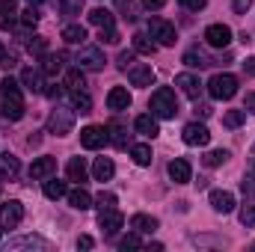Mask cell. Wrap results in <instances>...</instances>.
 <instances>
[{"instance_id":"cell-1","label":"cell","mask_w":255,"mask_h":252,"mask_svg":"<svg viewBox=\"0 0 255 252\" xmlns=\"http://www.w3.org/2000/svg\"><path fill=\"white\" fill-rule=\"evenodd\" d=\"M0 98H3V116L9 122L24 119V95H21V83L15 77L0 80Z\"/></svg>"},{"instance_id":"cell-2","label":"cell","mask_w":255,"mask_h":252,"mask_svg":"<svg viewBox=\"0 0 255 252\" xmlns=\"http://www.w3.org/2000/svg\"><path fill=\"white\" fill-rule=\"evenodd\" d=\"M148 107H151V113H154L157 119H175V113H178V98H175V92H172L169 86H160V89L151 92Z\"/></svg>"},{"instance_id":"cell-3","label":"cell","mask_w":255,"mask_h":252,"mask_svg":"<svg viewBox=\"0 0 255 252\" xmlns=\"http://www.w3.org/2000/svg\"><path fill=\"white\" fill-rule=\"evenodd\" d=\"M238 92V77L235 74H214L208 80V95L214 101H229Z\"/></svg>"},{"instance_id":"cell-4","label":"cell","mask_w":255,"mask_h":252,"mask_svg":"<svg viewBox=\"0 0 255 252\" xmlns=\"http://www.w3.org/2000/svg\"><path fill=\"white\" fill-rule=\"evenodd\" d=\"M48 133H57V136H68L71 133V127H74V110H68V107H54L51 110V116H48Z\"/></svg>"},{"instance_id":"cell-5","label":"cell","mask_w":255,"mask_h":252,"mask_svg":"<svg viewBox=\"0 0 255 252\" xmlns=\"http://www.w3.org/2000/svg\"><path fill=\"white\" fill-rule=\"evenodd\" d=\"M148 36H151L160 48H172V45L178 42L175 27H172L169 21H163V18H151V21H148Z\"/></svg>"},{"instance_id":"cell-6","label":"cell","mask_w":255,"mask_h":252,"mask_svg":"<svg viewBox=\"0 0 255 252\" xmlns=\"http://www.w3.org/2000/svg\"><path fill=\"white\" fill-rule=\"evenodd\" d=\"M74 63H77V68H83V71H101L107 60H104L101 48H95V45H80Z\"/></svg>"},{"instance_id":"cell-7","label":"cell","mask_w":255,"mask_h":252,"mask_svg":"<svg viewBox=\"0 0 255 252\" xmlns=\"http://www.w3.org/2000/svg\"><path fill=\"white\" fill-rule=\"evenodd\" d=\"M21 220H24V205L18 199L0 202V229H15L21 226Z\"/></svg>"},{"instance_id":"cell-8","label":"cell","mask_w":255,"mask_h":252,"mask_svg":"<svg viewBox=\"0 0 255 252\" xmlns=\"http://www.w3.org/2000/svg\"><path fill=\"white\" fill-rule=\"evenodd\" d=\"M104 142H107V127L104 125H86L80 130V145H83V148L98 151Z\"/></svg>"},{"instance_id":"cell-9","label":"cell","mask_w":255,"mask_h":252,"mask_svg":"<svg viewBox=\"0 0 255 252\" xmlns=\"http://www.w3.org/2000/svg\"><path fill=\"white\" fill-rule=\"evenodd\" d=\"M205 42L211 45V48H229L232 45V27L229 24H211L208 30H205Z\"/></svg>"},{"instance_id":"cell-10","label":"cell","mask_w":255,"mask_h":252,"mask_svg":"<svg viewBox=\"0 0 255 252\" xmlns=\"http://www.w3.org/2000/svg\"><path fill=\"white\" fill-rule=\"evenodd\" d=\"M181 139L187 145H208L211 142V130L202 125V122H190V125H184V130H181Z\"/></svg>"},{"instance_id":"cell-11","label":"cell","mask_w":255,"mask_h":252,"mask_svg":"<svg viewBox=\"0 0 255 252\" xmlns=\"http://www.w3.org/2000/svg\"><path fill=\"white\" fill-rule=\"evenodd\" d=\"M175 86H178L187 98H193V101H196V98L202 95V89H205V83H202L196 74H190V71H181V74L175 77Z\"/></svg>"},{"instance_id":"cell-12","label":"cell","mask_w":255,"mask_h":252,"mask_svg":"<svg viewBox=\"0 0 255 252\" xmlns=\"http://www.w3.org/2000/svg\"><path fill=\"white\" fill-rule=\"evenodd\" d=\"M9 250H39V252H51V241L39 238V235H24V238H15L9 241Z\"/></svg>"},{"instance_id":"cell-13","label":"cell","mask_w":255,"mask_h":252,"mask_svg":"<svg viewBox=\"0 0 255 252\" xmlns=\"http://www.w3.org/2000/svg\"><path fill=\"white\" fill-rule=\"evenodd\" d=\"M125 74H128V80H130L133 86H151V83H154V68L145 65V63H133Z\"/></svg>"},{"instance_id":"cell-14","label":"cell","mask_w":255,"mask_h":252,"mask_svg":"<svg viewBox=\"0 0 255 252\" xmlns=\"http://www.w3.org/2000/svg\"><path fill=\"white\" fill-rule=\"evenodd\" d=\"M133 130H136L139 136H145V139H154V136L160 133L157 116H154V113H142V116H136V119H133Z\"/></svg>"},{"instance_id":"cell-15","label":"cell","mask_w":255,"mask_h":252,"mask_svg":"<svg viewBox=\"0 0 255 252\" xmlns=\"http://www.w3.org/2000/svg\"><path fill=\"white\" fill-rule=\"evenodd\" d=\"M122 223H125V217L116 211V208H107V211H98V226L104 229V235H116L119 229H122Z\"/></svg>"},{"instance_id":"cell-16","label":"cell","mask_w":255,"mask_h":252,"mask_svg":"<svg viewBox=\"0 0 255 252\" xmlns=\"http://www.w3.org/2000/svg\"><path fill=\"white\" fill-rule=\"evenodd\" d=\"M208 202H211V208H214L217 214H232V211H235V196H232L229 190H211Z\"/></svg>"},{"instance_id":"cell-17","label":"cell","mask_w":255,"mask_h":252,"mask_svg":"<svg viewBox=\"0 0 255 252\" xmlns=\"http://www.w3.org/2000/svg\"><path fill=\"white\" fill-rule=\"evenodd\" d=\"M169 178H172L175 184H190V181H193L190 163H187L184 157H175V160H169Z\"/></svg>"},{"instance_id":"cell-18","label":"cell","mask_w":255,"mask_h":252,"mask_svg":"<svg viewBox=\"0 0 255 252\" xmlns=\"http://www.w3.org/2000/svg\"><path fill=\"white\" fill-rule=\"evenodd\" d=\"M57 172V160L54 157H39V160H33V166H30V178L33 181H45V178H51Z\"/></svg>"},{"instance_id":"cell-19","label":"cell","mask_w":255,"mask_h":252,"mask_svg":"<svg viewBox=\"0 0 255 252\" xmlns=\"http://www.w3.org/2000/svg\"><path fill=\"white\" fill-rule=\"evenodd\" d=\"M21 86H24L27 92H45L42 71H39V68H33V65H27V68L21 71Z\"/></svg>"},{"instance_id":"cell-20","label":"cell","mask_w":255,"mask_h":252,"mask_svg":"<svg viewBox=\"0 0 255 252\" xmlns=\"http://www.w3.org/2000/svg\"><path fill=\"white\" fill-rule=\"evenodd\" d=\"M130 101H133V98H130V92H128L125 86H113V89L107 92V107L116 110V113H119V110H128Z\"/></svg>"},{"instance_id":"cell-21","label":"cell","mask_w":255,"mask_h":252,"mask_svg":"<svg viewBox=\"0 0 255 252\" xmlns=\"http://www.w3.org/2000/svg\"><path fill=\"white\" fill-rule=\"evenodd\" d=\"M21 172V160L15 154H0V181H12Z\"/></svg>"},{"instance_id":"cell-22","label":"cell","mask_w":255,"mask_h":252,"mask_svg":"<svg viewBox=\"0 0 255 252\" xmlns=\"http://www.w3.org/2000/svg\"><path fill=\"white\" fill-rule=\"evenodd\" d=\"M157 217H148V214H133L130 217V229L133 232H139V235H151V232H157Z\"/></svg>"},{"instance_id":"cell-23","label":"cell","mask_w":255,"mask_h":252,"mask_svg":"<svg viewBox=\"0 0 255 252\" xmlns=\"http://www.w3.org/2000/svg\"><path fill=\"white\" fill-rule=\"evenodd\" d=\"M92 175H95V181H110V178L116 175L113 160H110V157H95V163H92Z\"/></svg>"},{"instance_id":"cell-24","label":"cell","mask_w":255,"mask_h":252,"mask_svg":"<svg viewBox=\"0 0 255 252\" xmlns=\"http://www.w3.org/2000/svg\"><path fill=\"white\" fill-rule=\"evenodd\" d=\"M184 63L190 65V68H208V65H214V60H211V57H208L199 45H193L190 51L184 54Z\"/></svg>"},{"instance_id":"cell-25","label":"cell","mask_w":255,"mask_h":252,"mask_svg":"<svg viewBox=\"0 0 255 252\" xmlns=\"http://www.w3.org/2000/svg\"><path fill=\"white\" fill-rule=\"evenodd\" d=\"M65 175H68V181L83 184V181H86V160H83V157H71L68 166H65Z\"/></svg>"},{"instance_id":"cell-26","label":"cell","mask_w":255,"mask_h":252,"mask_svg":"<svg viewBox=\"0 0 255 252\" xmlns=\"http://www.w3.org/2000/svg\"><path fill=\"white\" fill-rule=\"evenodd\" d=\"M125 133H128V127L122 125V122H116V119H113V122L107 125V142H113L116 148H125V145H128Z\"/></svg>"},{"instance_id":"cell-27","label":"cell","mask_w":255,"mask_h":252,"mask_svg":"<svg viewBox=\"0 0 255 252\" xmlns=\"http://www.w3.org/2000/svg\"><path fill=\"white\" fill-rule=\"evenodd\" d=\"M130 157H133V163H136V166H151V160H154L151 145H145V142L130 145Z\"/></svg>"},{"instance_id":"cell-28","label":"cell","mask_w":255,"mask_h":252,"mask_svg":"<svg viewBox=\"0 0 255 252\" xmlns=\"http://www.w3.org/2000/svg\"><path fill=\"white\" fill-rule=\"evenodd\" d=\"M68 205H71L74 211H89V208H92V196L83 187H77V190L68 193Z\"/></svg>"},{"instance_id":"cell-29","label":"cell","mask_w":255,"mask_h":252,"mask_svg":"<svg viewBox=\"0 0 255 252\" xmlns=\"http://www.w3.org/2000/svg\"><path fill=\"white\" fill-rule=\"evenodd\" d=\"M133 51L142 54V57H151V54L157 51V42H154L151 36H145V33H136V36H133Z\"/></svg>"},{"instance_id":"cell-30","label":"cell","mask_w":255,"mask_h":252,"mask_svg":"<svg viewBox=\"0 0 255 252\" xmlns=\"http://www.w3.org/2000/svg\"><path fill=\"white\" fill-rule=\"evenodd\" d=\"M68 101H71V107L80 110V113H89V110H92V98H89L83 89H68Z\"/></svg>"},{"instance_id":"cell-31","label":"cell","mask_w":255,"mask_h":252,"mask_svg":"<svg viewBox=\"0 0 255 252\" xmlns=\"http://www.w3.org/2000/svg\"><path fill=\"white\" fill-rule=\"evenodd\" d=\"M63 39L68 42V45H83V42H86V30H83L80 24H65Z\"/></svg>"},{"instance_id":"cell-32","label":"cell","mask_w":255,"mask_h":252,"mask_svg":"<svg viewBox=\"0 0 255 252\" xmlns=\"http://www.w3.org/2000/svg\"><path fill=\"white\" fill-rule=\"evenodd\" d=\"M229 157H232V151H229V148H214V151H208V154L202 157V163H205L208 169H214V166H223Z\"/></svg>"},{"instance_id":"cell-33","label":"cell","mask_w":255,"mask_h":252,"mask_svg":"<svg viewBox=\"0 0 255 252\" xmlns=\"http://www.w3.org/2000/svg\"><path fill=\"white\" fill-rule=\"evenodd\" d=\"M45 196H48V199H54V202H57V199H63V196H68V187H65V181H57V178H45Z\"/></svg>"},{"instance_id":"cell-34","label":"cell","mask_w":255,"mask_h":252,"mask_svg":"<svg viewBox=\"0 0 255 252\" xmlns=\"http://www.w3.org/2000/svg\"><path fill=\"white\" fill-rule=\"evenodd\" d=\"M89 24H95V27H113V12L98 6V9L89 12Z\"/></svg>"},{"instance_id":"cell-35","label":"cell","mask_w":255,"mask_h":252,"mask_svg":"<svg viewBox=\"0 0 255 252\" xmlns=\"http://www.w3.org/2000/svg\"><path fill=\"white\" fill-rule=\"evenodd\" d=\"M63 60H65V54H45V60H42V71H45V74H57V71H63Z\"/></svg>"},{"instance_id":"cell-36","label":"cell","mask_w":255,"mask_h":252,"mask_svg":"<svg viewBox=\"0 0 255 252\" xmlns=\"http://www.w3.org/2000/svg\"><path fill=\"white\" fill-rule=\"evenodd\" d=\"M86 80H83V68H68L65 71V89H83Z\"/></svg>"},{"instance_id":"cell-37","label":"cell","mask_w":255,"mask_h":252,"mask_svg":"<svg viewBox=\"0 0 255 252\" xmlns=\"http://www.w3.org/2000/svg\"><path fill=\"white\" fill-rule=\"evenodd\" d=\"M241 223L244 226H255V196H247V202H244V208H241Z\"/></svg>"},{"instance_id":"cell-38","label":"cell","mask_w":255,"mask_h":252,"mask_svg":"<svg viewBox=\"0 0 255 252\" xmlns=\"http://www.w3.org/2000/svg\"><path fill=\"white\" fill-rule=\"evenodd\" d=\"M60 12H63L65 18L80 15V12H83V0H60Z\"/></svg>"},{"instance_id":"cell-39","label":"cell","mask_w":255,"mask_h":252,"mask_svg":"<svg viewBox=\"0 0 255 252\" xmlns=\"http://www.w3.org/2000/svg\"><path fill=\"white\" fill-rule=\"evenodd\" d=\"M244 119H247V110H229V113L223 116V125L226 127H241Z\"/></svg>"},{"instance_id":"cell-40","label":"cell","mask_w":255,"mask_h":252,"mask_svg":"<svg viewBox=\"0 0 255 252\" xmlns=\"http://www.w3.org/2000/svg\"><path fill=\"white\" fill-rule=\"evenodd\" d=\"M95 208H98V211H107V208H116V196H113V193H104V190H101V193L95 196Z\"/></svg>"},{"instance_id":"cell-41","label":"cell","mask_w":255,"mask_h":252,"mask_svg":"<svg viewBox=\"0 0 255 252\" xmlns=\"http://www.w3.org/2000/svg\"><path fill=\"white\" fill-rule=\"evenodd\" d=\"M139 247H142V241H139V232H136V235H128V238H122V241H119V250H122V252L139 250Z\"/></svg>"},{"instance_id":"cell-42","label":"cell","mask_w":255,"mask_h":252,"mask_svg":"<svg viewBox=\"0 0 255 252\" xmlns=\"http://www.w3.org/2000/svg\"><path fill=\"white\" fill-rule=\"evenodd\" d=\"M133 63H136V51H122V54H119V60H116L119 71H128Z\"/></svg>"},{"instance_id":"cell-43","label":"cell","mask_w":255,"mask_h":252,"mask_svg":"<svg viewBox=\"0 0 255 252\" xmlns=\"http://www.w3.org/2000/svg\"><path fill=\"white\" fill-rule=\"evenodd\" d=\"M39 18H42V15H39V12H36L33 6L21 12V24H24V27H36V24H39Z\"/></svg>"},{"instance_id":"cell-44","label":"cell","mask_w":255,"mask_h":252,"mask_svg":"<svg viewBox=\"0 0 255 252\" xmlns=\"http://www.w3.org/2000/svg\"><path fill=\"white\" fill-rule=\"evenodd\" d=\"M15 9H0V30H9V27H15Z\"/></svg>"},{"instance_id":"cell-45","label":"cell","mask_w":255,"mask_h":252,"mask_svg":"<svg viewBox=\"0 0 255 252\" xmlns=\"http://www.w3.org/2000/svg\"><path fill=\"white\" fill-rule=\"evenodd\" d=\"M119 12H125V21H136V9H133V0H116Z\"/></svg>"},{"instance_id":"cell-46","label":"cell","mask_w":255,"mask_h":252,"mask_svg":"<svg viewBox=\"0 0 255 252\" xmlns=\"http://www.w3.org/2000/svg\"><path fill=\"white\" fill-rule=\"evenodd\" d=\"M101 42H104V45H116V42H119L116 27H101Z\"/></svg>"},{"instance_id":"cell-47","label":"cell","mask_w":255,"mask_h":252,"mask_svg":"<svg viewBox=\"0 0 255 252\" xmlns=\"http://www.w3.org/2000/svg\"><path fill=\"white\" fill-rule=\"evenodd\" d=\"M27 48H30V54H45V51H48V39L36 36V39H33L30 45H27Z\"/></svg>"},{"instance_id":"cell-48","label":"cell","mask_w":255,"mask_h":252,"mask_svg":"<svg viewBox=\"0 0 255 252\" xmlns=\"http://www.w3.org/2000/svg\"><path fill=\"white\" fill-rule=\"evenodd\" d=\"M178 3H181L187 12H199V9H205V6H208V0H178Z\"/></svg>"},{"instance_id":"cell-49","label":"cell","mask_w":255,"mask_h":252,"mask_svg":"<svg viewBox=\"0 0 255 252\" xmlns=\"http://www.w3.org/2000/svg\"><path fill=\"white\" fill-rule=\"evenodd\" d=\"M250 6H253V0H232V9H235L238 15H247Z\"/></svg>"},{"instance_id":"cell-50","label":"cell","mask_w":255,"mask_h":252,"mask_svg":"<svg viewBox=\"0 0 255 252\" xmlns=\"http://www.w3.org/2000/svg\"><path fill=\"white\" fill-rule=\"evenodd\" d=\"M92 244H95V241H92L89 235H80V238H77V250H92Z\"/></svg>"},{"instance_id":"cell-51","label":"cell","mask_w":255,"mask_h":252,"mask_svg":"<svg viewBox=\"0 0 255 252\" xmlns=\"http://www.w3.org/2000/svg\"><path fill=\"white\" fill-rule=\"evenodd\" d=\"M142 6H145V9H151V12H157V9H163V6H166V0H142Z\"/></svg>"},{"instance_id":"cell-52","label":"cell","mask_w":255,"mask_h":252,"mask_svg":"<svg viewBox=\"0 0 255 252\" xmlns=\"http://www.w3.org/2000/svg\"><path fill=\"white\" fill-rule=\"evenodd\" d=\"M244 193H247V196H255V175L244 178Z\"/></svg>"},{"instance_id":"cell-53","label":"cell","mask_w":255,"mask_h":252,"mask_svg":"<svg viewBox=\"0 0 255 252\" xmlns=\"http://www.w3.org/2000/svg\"><path fill=\"white\" fill-rule=\"evenodd\" d=\"M15 63H18V60H15L12 54H3V57H0V65H3L6 71H9V68H15Z\"/></svg>"},{"instance_id":"cell-54","label":"cell","mask_w":255,"mask_h":252,"mask_svg":"<svg viewBox=\"0 0 255 252\" xmlns=\"http://www.w3.org/2000/svg\"><path fill=\"white\" fill-rule=\"evenodd\" d=\"M244 110H247V113H255V92H250V95L244 98Z\"/></svg>"},{"instance_id":"cell-55","label":"cell","mask_w":255,"mask_h":252,"mask_svg":"<svg viewBox=\"0 0 255 252\" xmlns=\"http://www.w3.org/2000/svg\"><path fill=\"white\" fill-rule=\"evenodd\" d=\"M244 74H247V77H255V57H250V60L244 63Z\"/></svg>"},{"instance_id":"cell-56","label":"cell","mask_w":255,"mask_h":252,"mask_svg":"<svg viewBox=\"0 0 255 252\" xmlns=\"http://www.w3.org/2000/svg\"><path fill=\"white\" fill-rule=\"evenodd\" d=\"M0 9H15V0H0Z\"/></svg>"},{"instance_id":"cell-57","label":"cell","mask_w":255,"mask_h":252,"mask_svg":"<svg viewBox=\"0 0 255 252\" xmlns=\"http://www.w3.org/2000/svg\"><path fill=\"white\" fill-rule=\"evenodd\" d=\"M39 3H45V0H30V6H39Z\"/></svg>"},{"instance_id":"cell-58","label":"cell","mask_w":255,"mask_h":252,"mask_svg":"<svg viewBox=\"0 0 255 252\" xmlns=\"http://www.w3.org/2000/svg\"><path fill=\"white\" fill-rule=\"evenodd\" d=\"M0 57H3V45H0Z\"/></svg>"},{"instance_id":"cell-59","label":"cell","mask_w":255,"mask_h":252,"mask_svg":"<svg viewBox=\"0 0 255 252\" xmlns=\"http://www.w3.org/2000/svg\"><path fill=\"white\" fill-rule=\"evenodd\" d=\"M0 232H3V229H0Z\"/></svg>"}]
</instances>
